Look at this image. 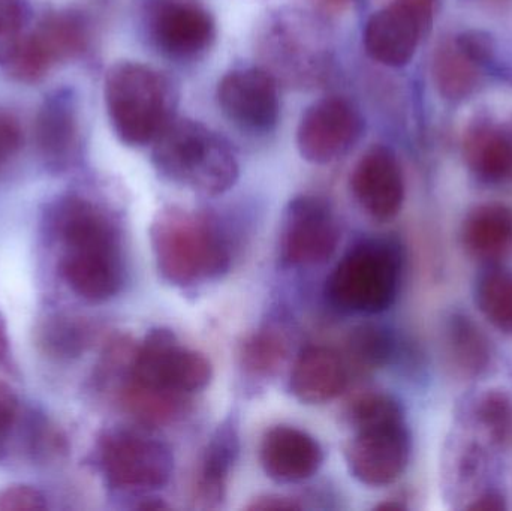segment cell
<instances>
[{"instance_id": "1", "label": "cell", "mask_w": 512, "mask_h": 511, "mask_svg": "<svg viewBox=\"0 0 512 511\" xmlns=\"http://www.w3.org/2000/svg\"><path fill=\"white\" fill-rule=\"evenodd\" d=\"M150 243L159 273L176 287H197L230 270L227 242L215 222L200 213L161 210L150 227Z\"/></svg>"}, {"instance_id": "2", "label": "cell", "mask_w": 512, "mask_h": 511, "mask_svg": "<svg viewBox=\"0 0 512 511\" xmlns=\"http://www.w3.org/2000/svg\"><path fill=\"white\" fill-rule=\"evenodd\" d=\"M152 146L161 176L192 191L224 194L239 179V162L227 141L197 120L174 117Z\"/></svg>"}, {"instance_id": "3", "label": "cell", "mask_w": 512, "mask_h": 511, "mask_svg": "<svg viewBox=\"0 0 512 511\" xmlns=\"http://www.w3.org/2000/svg\"><path fill=\"white\" fill-rule=\"evenodd\" d=\"M111 126L126 146L153 144L174 119V90L161 72L138 62H117L104 87Z\"/></svg>"}, {"instance_id": "4", "label": "cell", "mask_w": 512, "mask_h": 511, "mask_svg": "<svg viewBox=\"0 0 512 511\" xmlns=\"http://www.w3.org/2000/svg\"><path fill=\"white\" fill-rule=\"evenodd\" d=\"M402 264L396 240H361L334 267L325 294L342 311L370 315L387 311L399 293Z\"/></svg>"}, {"instance_id": "5", "label": "cell", "mask_w": 512, "mask_h": 511, "mask_svg": "<svg viewBox=\"0 0 512 511\" xmlns=\"http://www.w3.org/2000/svg\"><path fill=\"white\" fill-rule=\"evenodd\" d=\"M354 437L346 447L349 473L366 486L396 482L411 456V434L399 402L373 405L352 420Z\"/></svg>"}, {"instance_id": "6", "label": "cell", "mask_w": 512, "mask_h": 511, "mask_svg": "<svg viewBox=\"0 0 512 511\" xmlns=\"http://www.w3.org/2000/svg\"><path fill=\"white\" fill-rule=\"evenodd\" d=\"M96 465L108 488L143 494L164 488L174 471L170 447L143 432L114 429L99 440Z\"/></svg>"}, {"instance_id": "7", "label": "cell", "mask_w": 512, "mask_h": 511, "mask_svg": "<svg viewBox=\"0 0 512 511\" xmlns=\"http://www.w3.org/2000/svg\"><path fill=\"white\" fill-rule=\"evenodd\" d=\"M128 380L146 389L185 398L209 386L212 365L204 354L180 344L170 330L156 329L135 347Z\"/></svg>"}, {"instance_id": "8", "label": "cell", "mask_w": 512, "mask_h": 511, "mask_svg": "<svg viewBox=\"0 0 512 511\" xmlns=\"http://www.w3.org/2000/svg\"><path fill=\"white\" fill-rule=\"evenodd\" d=\"M141 14L150 45L162 56L198 59L215 42V18L198 0H144Z\"/></svg>"}, {"instance_id": "9", "label": "cell", "mask_w": 512, "mask_h": 511, "mask_svg": "<svg viewBox=\"0 0 512 511\" xmlns=\"http://www.w3.org/2000/svg\"><path fill=\"white\" fill-rule=\"evenodd\" d=\"M340 230L330 204L315 195L289 201L280 228L279 257L285 266L313 267L330 260Z\"/></svg>"}, {"instance_id": "10", "label": "cell", "mask_w": 512, "mask_h": 511, "mask_svg": "<svg viewBox=\"0 0 512 511\" xmlns=\"http://www.w3.org/2000/svg\"><path fill=\"white\" fill-rule=\"evenodd\" d=\"M363 131V116L348 99L327 96L313 102L301 116L298 152L312 164H330L345 156L360 141Z\"/></svg>"}, {"instance_id": "11", "label": "cell", "mask_w": 512, "mask_h": 511, "mask_svg": "<svg viewBox=\"0 0 512 511\" xmlns=\"http://www.w3.org/2000/svg\"><path fill=\"white\" fill-rule=\"evenodd\" d=\"M87 44L89 26L83 15L72 11L53 12L24 36L9 69L18 80L32 83L44 77L56 63L83 53Z\"/></svg>"}, {"instance_id": "12", "label": "cell", "mask_w": 512, "mask_h": 511, "mask_svg": "<svg viewBox=\"0 0 512 511\" xmlns=\"http://www.w3.org/2000/svg\"><path fill=\"white\" fill-rule=\"evenodd\" d=\"M432 17V0H396L376 11L363 33L364 48L391 68L408 65Z\"/></svg>"}, {"instance_id": "13", "label": "cell", "mask_w": 512, "mask_h": 511, "mask_svg": "<svg viewBox=\"0 0 512 511\" xmlns=\"http://www.w3.org/2000/svg\"><path fill=\"white\" fill-rule=\"evenodd\" d=\"M222 113L243 131L265 134L279 123L280 99L277 83L261 68L228 72L218 86Z\"/></svg>"}, {"instance_id": "14", "label": "cell", "mask_w": 512, "mask_h": 511, "mask_svg": "<svg viewBox=\"0 0 512 511\" xmlns=\"http://www.w3.org/2000/svg\"><path fill=\"white\" fill-rule=\"evenodd\" d=\"M351 191L361 209L378 221H390L402 210L405 180L390 147L367 150L351 173Z\"/></svg>"}, {"instance_id": "15", "label": "cell", "mask_w": 512, "mask_h": 511, "mask_svg": "<svg viewBox=\"0 0 512 511\" xmlns=\"http://www.w3.org/2000/svg\"><path fill=\"white\" fill-rule=\"evenodd\" d=\"M59 272L69 290L81 299L107 302L117 296L125 284L122 248L62 252Z\"/></svg>"}, {"instance_id": "16", "label": "cell", "mask_w": 512, "mask_h": 511, "mask_svg": "<svg viewBox=\"0 0 512 511\" xmlns=\"http://www.w3.org/2000/svg\"><path fill=\"white\" fill-rule=\"evenodd\" d=\"M259 461L277 483H300L318 473L324 462L321 444L301 429L279 425L265 432Z\"/></svg>"}, {"instance_id": "17", "label": "cell", "mask_w": 512, "mask_h": 511, "mask_svg": "<svg viewBox=\"0 0 512 511\" xmlns=\"http://www.w3.org/2000/svg\"><path fill=\"white\" fill-rule=\"evenodd\" d=\"M348 384V369L333 348L312 345L295 360L289 380L292 395L307 405H321L336 399Z\"/></svg>"}, {"instance_id": "18", "label": "cell", "mask_w": 512, "mask_h": 511, "mask_svg": "<svg viewBox=\"0 0 512 511\" xmlns=\"http://www.w3.org/2000/svg\"><path fill=\"white\" fill-rule=\"evenodd\" d=\"M463 248L475 260L498 264L512 255V209L501 203L475 207L460 230Z\"/></svg>"}, {"instance_id": "19", "label": "cell", "mask_w": 512, "mask_h": 511, "mask_svg": "<svg viewBox=\"0 0 512 511\" xmlns=\"http://www.w3.org/2000/svg\"><path fill=\"white\" fill-rule=\"evenodd\" d=\"M35 138L48 165L63 168L74 158L78 125L74 105L63 93L45 99L36 116Z\"/></svg>"}, {"instance_id": "20", "label": "cell", "mask_w": 512, "mask_h": 511, "mask_svg": "<svg viewBox=\"0 0 512 511\" xmlns=\"http://www.w3.org/2000/svg\"><path fill=\"white\" fill-rule=\"evenodd\" d=\"M442 347L448 368L462 378L481 377L492 363L489 339L468 315L448 317L442 332Z\"/></svg>"}, {"instance_id": "21", "label": "cell", "mask_w": 512, "mask_h": 511, "mask_svg": "<svg viewBox=\"0 0 512 511\" xmlns=\"http://www.w3.org/2000/svg\"><path fill=\"white\" fill-rule=\"evenodd\" d=\"M239 432L233 420L222 423L212 440L207 444L198 473L195 498L203 507H216L221 504L227 491L228 477L234 462L239 456Z\"/></svg>"}, {"instance_id": "22", "label": "cell", "mask_w": 512, "mask_h": 511, "mask_svg": "<svg viewBox=\"0 0 512 511\" xmlns=\"http://www.w3.org/2000/svg\"><path fill=\"white\" fill-rule=\"evenodd\" d=\"M465 159L481 180L512 182V132L489 122L475 123L466 132Z\"/></svg>"}, {"instance_id": "23", "label": "cell", "mask_w": 512, "mask_h": 511, "mask_svg": "<svg viewBox=\"0 0 512 511\" xmlns=\"http://www.w3.org/2000/svg\"><path fill=\"white\" fill-rule=\"evenodd\" d=\"M35 336L42 353L51 359L71 360L90 347L93 329L83 318L51 314L39 321Z\"/></svg>"}, {"instance_id": "24", "label": "cell", "mask_w": 512, "mask_h": 511, "mask_svg": "<svg viewBox=\"0 0 512 511\" xmlns=\"http://www.w3.org/2000/svg\"><path fill=\"white\" fill-rule=\"evenodd\" d=\"M480 66L475 65L457 47L454 39L436 48L433 59V78L442 96L451 101L468 98L478 84Z\"/></svg>"}, {"instance_id": "25", "label": "cell", "mask_w": 512, "mask_h": 511, "mask_svg": "<svg viewBox=\"0 0 512 511\" xmlns=\"http://www.w3.org/2000/svg\"><path fill=\"white\" fill-rule=\"evenodd\" d=\"M475 305L495 329L512 336V272L493 264L475 282Z\"/></svg>"}, {"instance_id": "26", "label": "cell", "mask_w": 512, "mask_h": 511, "mask_svg": "<svg viewBox=\"0 0 512 511\" xmlns=\"http://www.w3.org/2000/svg\"><path fill=\"white\" fill-rule=\"evenodd\" d=\"M471 420L477 431L493 446L512 441V399L501 390H487L471 407Z\"/></svg>"}, {"instance_id": "27", "label": "cell", "mask_w": 512, "mask_h": 511, "mask_svg": "<svg viewBox=\"0 0 512 511\" xmlns=\"http://www.w3.org/2000/svg\"><path fill=\"white\" fill-rule=\"evenodd\" d=\"M122 404L141 423L162 425L180 413L183 398L146 389L128 380L123 386Z\"/></svg>"}, {"instance_id": "28", "label": "cell", "mask_w": 512, "mask_h": 511, "mask_svg": "<svg viewBox=\"0 0 512 511\" xmlns=\"http://www.w3.org/2000/svg\"><path fill=\"white\" fill-rule=\"evenodd\" d=\"M451 462L453 465L450 467V486L454 491V497L471 503L481 494L478 488L486 476V452L480 443L457 444Z\"/></svg>"}, {"instance_id": "29", "label": "cell", "mask_w": 512, "mask_h": 511, "mask_svg": "<svg viewBox=\"0 0 512 511\" xmlns=\"http://www.w3.org/2000/svg\"><path fill=\"white\" fill-rule=\"evenodd\" d=\"M289 341L276 327L258 330L243 345L242 362L246 371L259 377L274 374L285 362Z\"/></svg>"}, {"instance_id": "30", "label": "cell", "mask_w": 512, "mask_h": 511, "mask_svg": "<svg viewBox=\"0 0 512 511\" xmlns=\"http://www.w3.org/2000/svg\"><path fill=\"white\" fill-rule=\"evenodd\" d=\"M351 350L360 365L369 369L382 368L393 357V336L384 327L367 324L355 330Z\"/></svg>"}, {"instance_id": "31", "label": "cell", "mask_w": 512, "mask_h": 511, "mask_svg": "<svg viewBox=\"0 0 512 511\" xmlns=\"http://www.w3.org/2000/svg\"><path fill=\"white\" fill-rule=\"evenodd\" d=\"M24 0H0V65L9 66L24 39Z\"/></svg>"}, {"instance_id": "32", "label": "cell", "mask_w": 512, "mask_h": 511, "mask_svg": "<svg viewBox=\"0 0 512 511\" xmlns=\"http://www.w3.org/2000/svg\"><path fill=\"white\" fill-rule=\"evenodd\" d=\"M454 42L460 51L480 68L489 66L495 59L496 45L489 33L481 32V30H468V32L456 36Z\"/></svg>"}, {"instance_id": "33", "label": "cell", "mask_w": 512, "mask_h": 511, "mask_svg": "<svg viewBox=\"0 0 512 511\" xmlns=\"http://www.w3.org/2000/svg\"><path fill=\"white\" fill-rule=\"evenodd\" d=\"M47 507V497L33 486L11 485L0 489V510L38 511Z\"/></svg>"}, {"instance_id": "34", "label": "cell", "mask_w": 512, "mask_h": 511, "mask_svg": "<svg viewBox=\"0 0 512 511\" xmlns=\"http://www.w3.org/2000/svg\"><path fill=\"white\" fill-rule=\"evenodd\" d=\"M23 144V131L12 114L0 110V170L17 155Z\"/></svg>"}, {"instance_id": "35", "label": "cell", "mask_w": 512, "mask_h": 511, "mask_svg": "<svg viewBox=\"0 0 512 511\" xmlns=\"http://www.w3.org/2000/svg\"><path fill=\"white\" fill-rule=\"evenodd\" d=\"M20 414V402L8 384L0 381V435L9 438Z\"/></svg>"}, {"instance_id": "36", "label": "cell", "mask_w": 512, "mask_h": 511, "mask_svg": "<svg viewBox=\"0 0 512 511\" xmlns=\"http://www.w3.org/2000/svg\"><path fill=\"white\" fill-rule=\"evenodd\" d=\"M252 511H286L300 510V504L295 503L291 498L279 497V495H265V497L256 498L248 507Z\"/></svg>"}, {"instance_id": "37", "label": "cell", "mask_w": 512, "mask_h": 511, "mask_svg": "<svg viewBox=\"0 0 512 511\" xmlns=\"http://www.w3.org/2000/svg\"><path fill=\"white\" fill-rule=\"evenodd\" d=\"M468 510L502 511L507 509L504 497L498 491H483L466 506Z\"/></svg>"}, {"instance_id": "38", "label": "cell", "mask_w": 512, "mask_h": 511, "mask_svg": "<svg viewBox=\"0 0 512 511\" xmlns=\"http://www.w3.org/2000/svg\"><path fill=\"white\" fill-rule=\"evenodd\" d=\"M318 11L325 14H340L351 6L352 0H310Z\"/></svg>"}, {"instance_id": "39", "label": "cell", "mask_w": 512, "mask_h": 511, "mask_svg": "<svg viewBox=\"0 0 512 511\" xmlns=\"http://www.w3.org/2000/svg\"><path fill=\"white\" fill-rule=\"evenodd\" d=\"M11 360V342H9L8 327L0 317V368H8Z\"/></svg>"}, {"instance_id": "40", "label": "cell", "mask_w": 512, "mask_h": 511, "mask_svg": "<svg viewBox=\"0 0 512 511\" xmlns=\"http://www.w3.org/2000/svg\"><path fill=\"white\" fill-rule=\"evenodd\" d=\"M6 446H8V438L0 435V461H2L3 456L6 455Z\"/></svg>"}]
</instances>
